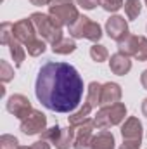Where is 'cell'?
<instances>
[{"instance_id":"obj_28","label":"cell","mask_w":147,"mask_h":149,"mask_svg":"<svg viewBox=\"0 0 147 149\" xmlns=\"http://www.w3.org/2000/svg\"><path fill=\"white\" fill-rule=\"evenodd\" d=\"M17 148H19L17 137H14L10 134H3L0 137V149H17Z\"/></svg>"},{"instance_id":"obj_2","label":"cell","mask_w":147,"mask_h":149,"mask_svg":"<svg viewBox=\"0 0 147 149\" xmlns=\"http://www.w3.org/2000/svg\"><path fill=\"white\" fill-rule=\"evenodd\" d=\"M49 16L54 19L57 26H71L80 17V12L73 3V0H52L49 5Z\"/></svg>"},{"instance_id":"obj_13","label":"cell","mask_w":147,"mask_h":149,"mask_svg":"<svg viewBox=\"0 0 147 149\" xmlns=\"http://www.w3.org/2000/svg\"><path fill=\"white\" fill-rule=\"evenodd\" d=\"M121 135L123 139H140L142 141V123L139 118L130 116L125 120L123 127H121Z\"/></svg>"},{"instance_id":"obj_19","label":"cell","mask_w":147,"mask_h":149,"mask_svg":"<svg viewBox=\"0 0 147 149\" xmlns=\"http://www.w3.org/2000/svg\"><path fill=\"white\" fill-rule=\"evenodd\" d=\"M74 50H76V43H74L73 38H61L59 42H55L52 45V52L54 54H61V56L73 54Z\"/></svg>"},{"instance_id":"obj_10","label":"cell","mask_w":147,"mask_h":149,"mask_svg":"<svg viewBox=\"0 0 147 149\" xmlns=\"http://www.w3.org/2000/svg\"><path fill=\"white\" fill-rule=\"evenodd\" d=\"M37 35L38 33H37V30H35V24H33L31 19L24 17V19H19V21L14 23V37L17 38L24 47L30 42H33L37 38Z\"/></svg>"},{"instance_id":"obj_38","label":"cell","mask_w":147,"mask_h":149,"mask_svg":"<svg viewBox=\"0 0 147 149\" xmlns=\"http://www.w3.org/2000/svg\"><path fill=\"white\" fill-rule=\"evenodd\" d=\"M146 5H147V0H146Z\"/></svg>"},{"instance_id":"obj_23","label":"cell","mask_w":147,"mask_h":149,"mask_svg":"<svg viewBox=\"0 0 147 149\" xmlns=\"http://www.w3.org/2000/svg\"><path fill=\"white\" fill-rule=\"evenodd\" d=\"M133 57L140 63L147 61V38L139 37L137 35V43H135V50H133Z\"/></svg>"},{"instance_id":"obj_15","label":"cell","mask_w":147,"mask_h":149,"mask_svg":"<svg viewBox=\"0 0 147 149\" xmlns=\"http://www.w3.org/2000/svg\"><path fill=\"white\" fill-rule=\"evenodd\" d=\"M7 47H9V52H10V56H12V59H14V64L19 68V66L23 64V61L26 59V49H24V45L14 37L9 42Z\"/></svg>"},{"instance_id":"obj_5","label":"cell","mask_w":147,"mask_h":149,"mask_svg":"<svg viewBox=\"0 0 147 149\" xmlns=\"http://www.w3.org/2000/svg\"><path fill=\"white\" fill-rule=\"evenodd\" d=\"M71 38H87L90 42H99L102 38V28L99 23L92 21L90 17L87 16H80L73 24L68 28Z\"/></svg>"},{"instance_id":"obj_32","label":"cell","mask_w":147,"mask_h":149,"mask_svg":"<svg viewBox=\"0 0 147 149\" xmlns=\"http://www.w3.org/2000/svg\"><path fill=\"white\" fill-rule=\"evenodd\" d=\"M30 149H50V142H47V141H43V139H40L37 142H33Z\"/></svg>"},{"instance_id":"obj_27","label":"cell","mask_w":147,"mask_h":149,"mask_svg":"<svg viewBox=\"0 0 147 149\" xmlns=\"http://www.w3.org/2000/svg\"><path fill=\"white\" fill-rule=\"evenodd\" d=\"M0 80L2 83H9L14 80V68L5 59H0Z\"/></svg>"},{"instance_id":"obj_9","label":"cell","mask_w":147,"mask_h":149,"mask_svg":"<svg viewBox=\"0 0 147 149\" xmlns=\"http://www.w3.org/2000/svg\"><path fill=\"white\" fill-rule=\"evenodd\" d=\"M106 33L107 37L119 42L126 35H130V30H128V23L123 16H111L109 19L106 21Z\"/></svg>"},{"instance_id":"obj_20","label":"cell","mask_w":147,"mask_h":149,"mask_svg":"<svg viewBox=\"0 0 147 149\" xmlns=\"http://www.w3.org/2000/svg\"><path fill=\"white\" fill-rule=\"evenodd\" d=\"M135 43H137V35H126L123 40L118 42V52L125 54V56H133L135 50Z\"/></svg>"},{"instance_id":"obj_25","label":"cell","mask_w":147,"mask_h":149,"mask_svg":"<svg viewBox=\"0 0 147 149\" xmlns=\"http://www.w3.org/2000/svg\"><path fill=\"white\" fill-rule=\"evenodd\" d=\"M61 130H62V128L55 123V125H52L50 128H45L40 135H42L43 141H47V142H50V144H55L57 139H59V135H61Z\"/></svg>"},{"instance_id":"obj_3","label":"cell","mask_w":147,"mask_h":149,"mask_svg":"<svg viewBox=\"0 0 147 149\" xmlns=\"http://www.w3.org/2000/svg\"><path fill=\"white\" fill-rule=\"evenodd\" d=\"M30 19L33 21L37 33L43 38L47 43L54 45L55 42H59L61 38H64L62 37V28L57 26V24L54 23V19H52L49 14H43V12H33V14L30 16Z\"/></svg>"},{"instance_id":"obj_7","label":"cell","mask_w":147,"mask_h":149,"mask_svg":"<svg viewBox=\"0 0 147 149\" xmlns=\"http://www.w3.org/2000/svg\"><path fill=\"white\" fill-rule=\"evenodd\" d=\"M5 109L10 113V114H14L16 118H19V120H23L24 116H28L30 113L33 111L30 99H28L26 95H23V94H14V95H10V97L7 99Z\"/></svg>"},{"instance_id":"obj_29","label":"cell","mask_w":147,"mask_h":149,"mask_svg":"<svg viewBox=\"0 0 147 149\" xmlns=\"http://www.w3.org/2000/svg\"><path fill=\"white\" fill-rule=\"evenodd\" d=\"M97 2L107 12H116V10H119L125 5V0H97Z\"/></svg>"},{"instance_id":"obj_16","label":"cell","mask_w":147,"mask_h":149,"mask_svg":"<svg viewBox=\"0 0 147 149\" xmlns=\"http://www.w3.org/2000/svg\"><path fill=\"white\" fill-rule=\"evenodd\" d=\"M92 109H94V108H92V106L85 101V104H83L78 111L68 116L69 125H71V127H74V128H76V127H80V125H83L87 120H90V113H92Z\"/></svg>"},{"instance_id":"obj_1","label":"cell","mask_w":147,"mask_h":149,"mask_svg":"<svg viewBox=\"0 0 147 149\" xmlns=\"http://www.w3.org/2000/svg\"><path fill=\"white\" fill-rule=\"evenodd\" d=\"M35 94L49 111L71 113L81 102L83 78L68 63L47 61L37 74Z\"/></svg>"},{"instance_id":"obj_8","label":"cell","mask_w":147,"mask_h":149,"mask_svg":"<svg viewBox=\"0 0 147 149\" xmlns=\"http://www.w3.org/2000/svg\"><path fill=\"white\" fill-rule=\"evenodd\" d=\"M94 120H87L83 125L76 127L74 134V149H92V141H94Z\"/></svg>"},{"instance_id":"obj_37","label":"cell","mask_w":147,"mask_h":149,"mask_svg":"<svg viewBox=\"0 0 147 149\" xmlns=\"http://www.w3.org/2000/svg\"><path fill=\"white\" fill-rule=\"evenodd\" d=\"M17 149H30V148H28V146H19Z\"/></svg>"},{"instance_id":"obj_22","label":"cell","mask_w":147,"mask_h":149,"mask_svg":"<svg viewBox=\"0 0 147 149\" xmlns=\"http://www.w3.org/2000/svg\"><path fill=\"white\" fill-rule=\"evenodd\" d=\"M125 14L128 19H137L140 16V10H142V3L140 0H125Z\"/></svg>"},{"instance_id":"obj_33","label":"cell","mask_w":147,"mask_h":149,"mask_svg":"<svg viewBox=\"0 0 147 149\" xmlns=\"http://www.w3.org/2000/svg\"><path fill=\"white\" fill-rule=\"evenodd\" d=\"M33 5H37V7H42V5H50V2L52 0H30Z\"/></svg>"},{"instance_id":"obj_24","label":"cell","mask_w":147,"mask_h":149,"mask_svg":"<svg viewBox=\"0 0 147 149\" xmlns=\"http://www.w3.org/2000/svg\"><path fill=\"white\" fill-rule=\"evenodd\" d=\"M90 57H92L95 63H104V61H107L109 52H107V49H106L104 45L94 43V45L90 47Z\"/></svg>"},{"instance_id":"obj_12","label":"cell","mask_w":147,"mask_h":149,"mask_svg":"<svg viewBox=\"0 0 147 149\" xmlns=\"http://www.w3.org/2000/svg\"><path fill=\"white\" fill-rule=\"evenodd\" d=\"M109 68L111 71L118 76H125L132 70V61H130V56H125L121 52H116L111 56V61H109Z\"/></svg>"},{"instance_id":"obj_30","label":"cell","mask_w":147,"mask_h":149,"mask_svg":"<svg viewBox=\"0 0 147 149\" xmlns=\"http://www.w3.org/2000/svg\"><path fill=\"white\" fill-rule=\"evenodd\" d=\"M140 144H142L140 139H123L119 149H140Z\"/></svg>"},{"instance_id":"obj_35","label":"cell","mask_w":147,"mask_h":149,"mask_svg":"<svg viewBox=\"0 0 147 149\" xmlns=\"http://www.w3.org/2000/svg\"><path fill=\"white\" fill-rule=\"evenodd\" d=\"M142 114H144V116L147 118V97L144 99V101H142Z\"/></svg>"},{"instance_id":"obj_11","label":"cell","mask_w":147,"mask_h":149,"mask_svg":"<svg viewBox=\"0 0 147 149\" xmlns=\"http://www.w3.org/2000/svg\"><path fill=\"white\" fill-rule=\"evenodd\" d=\"M121 87L114 81L102 83V95H101V106H111L121 101Z\"/></svg>"},{"instance_id":"obj_17","label":"cell","mask_w":147,"mask_h":149,"mask_svg":"<svg viewBox=\"0 0 147 149\" xmlns=\"http://www.w3.org/2000/svg\"><path fill=\"white\" fill-rule=\"evenodd\" d=\"M74 134H76V128L71 127V125L66 127V128H62L61 135H59V139H57V142L54 146L57 149H69L74 142Z\"/></svg>"},{"instance_id":"obj_26","label":"cell","mask_w":147,"mask_h":149,"mask_svg":"<svg viewBox=\"0 0 147 149\" xmlns=\"http://www.w3.org/2000/svg\"><path fill=\"white\" fill-rule=\"evenodd\" d=\"M14 38V24L12 23H2L0 24V43L9 45V42Z\"/></svg>"},{"instance_id":"obj_6","label":"cell","mask_w":147,"mask_h":149,"mask_svg":"<svg viewBox=\"0 0 147 149\" xmlns=\"http://www.w3.org/2000/svg\"><path fill=\"white\" fill-rule=\"evenodd\" d=\"M21 132L24 135H37L42 134L45 128H47V116L38 109H33L28 116H24L21 120V125H19Z\"/></svg>"},{"instance_id":"obj_34","label":"cell","mask_w":147,"mask_h":149,"mask_svg":"<svg viewBox=\"0 0 147 149\" xmlns=\"http://www.w3.org/2000/svg\"><path fill=\"white\" fill-rule=\"evenodd\" d=\"M140 83H142V87L147 90V70H144L142 74H140Z\"/></svg>"},{"instance_id":"obj_31","label":"cell","mask_w":147,"mask_h":149,"mask_svg":"<svg viewBox=\"0 0 147 149\" xmlns=\"http://www.w3.org/2000/svg\"><path fill=\"white\" fill-rule=\"evenodd\" d=\"M97 3H99L97 0H76V5H80V7L85 9V10H92V9H95Z\"/></svg>"},{"instance_id":"obj_21","label":"cell","mask_w":147,"mask_h":149,"mask_svg":"<svg viewBox=\"0 0 147 149\" xmlns=\"http://www.w3.org/2000/svg\"><path fill=\"white\" fill-rule=\"evenodd\" d=\"M45 50H47V42H45L43 38H35L33 42H30V43L26 45V52H28L30 56H33V57L42 56Z\"/></svg>"},{"instance_id":"obj_14","label":"cell","mask_w":147,"mask_h":149,"mask_svg":"<svg viewBox=\"0 0 147 149\" xmlns=\"http://www.w3.org/2000/svg\"><path fill=\"white\" fill-rule=\"evenodd\" d=\"M92 149H114V135L109 130H102L97 135H94Z\"/></svg>"},{"instance_id":"obj_18","label":"cell","mask_w":147,"mask_h":149,"mask_svg":"<svg viewBox=\"0 0 147 149\" xmlns=\"http://www.w3.org/2000/svg\"><path fill=\"white\" fill-rule=\"evenodd\" d=\"M101 95H102V83L92 81L87 88V102L92 108H97V106H101Z\"/></svg>"},{"instance_id":"obj_36","label":"cell","mask_w":147,"mask_h":149,"mask_svg":"<svg viewBox=\"0 0 147 149\" xmlns=\"http://www.w3.org/2000/svg\"><path fill=\"white\" fill-rule=\"evenodd\" d=\"M0 95H2V97H3V95H5V87H3V85H2V87H0Z\"/></svg>"},{"instance_id":"obj_4","label":"cell","mask_w":147,"mask_h":149,"mask_svg":"<svg viewBox=\"0 0 147 149\" xmlns=\"http://www.w3.org/2000/svg\"><path fill=\"white\" fill-rule=\"evenodd\" d=\"M126 116V106L123 102H116L111 106H102L94 116V125L101 130H107L114 125H119Z\"/></svg>"}]
</instances>
